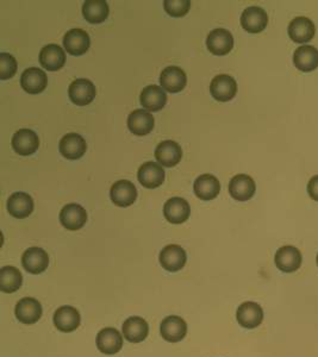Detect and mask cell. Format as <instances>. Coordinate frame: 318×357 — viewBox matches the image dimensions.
I'll use <instances>...</instances> for the list:
<instances>
[{"instance_id": "6da1fadb", "label": "cell", "mask_w": 318, "mask_h": 357, "mask_svg": "<svg viewBox=\"0 0 318 357\" xmlns=\"http://www.w3.org/2000/svg\"><path fill=\"white\" fill-rule=\"evenodd\" d=\"M96 86L88 79H77L70 83L68 96L72 103L78 106H86L91 104L96 98Z\"/></svg>"}, {"instance_id": "7a4b0ae2", "label": "cell", "mask_w": 318, "mask_h": 357, "mask_svg": "<svg viewBox=\"0 0 318 357\" xmlns=\"http://www.w3.org/2000/svg\"><path fill=\"white\" fill-rule=\"evenodd\" d=\"M237 92V83L235 79L228 74L215 76L210 85V93L215 99L222 103H227L235 98Z\"/></svg>"}, {"instance_id": "3957f363", "label": "cell", "mask_w": 318, "mask_h": 357, "mask_svg": "<svg viewBox=\"0 0 318 357\" xmlns=\"http://www.w3.org/2000/svg\"><path fill=\"white\" fill-rule=\"evenodd\" d=\"M159 260L163 269L175 273L183 269L188 261V255L180 245L170 244L162 249Z\"/></svg>"}, {"instance_id": "277c9868", "label": "cell", "mask_w": 318, "mask_h": 357, "mask_svg": "<svg viewBox=\"0 0 318 357\" xmlns=\"http://www.w3.org/2000/svg\"><path fill=\"white\" fill-rule=\"evenodd\" d=\"M268 16L260 6H249L241 16V26L249 34H259L266 29Z\"/></svg>"}, {"instance_id": "5b68a950", "label": "cell", "mask_w": 318, "mask_h": 357, "mask_svg": "<svg viewBox=\"0 0 318 357\" xmlns=\"http://www.w3.org/2000/svg\"><path fill=\"white\" fill-rule=\"evenodd\" d=\"M209 52L217 57H224L232 50L234 37L227 29H215L206 37Z\"/></svg>"}, {"instance_id": "8992f818", "label": "cell", "mask_w": 318, "mask_h": 357, "mask_svg": "<svg viewBox=\"0 0 318 357\" xmlns=\"http://www.w3.org/2000/svg\"><path fill=\"white\" fill-rule=\"evenodd\" d=\"M86 222H88V212L81 205H66L60 212V223L67 230H80Z\"/></svg>"}, {"instance_id": "52a82bcc", "label": "cell", "mask_w": 318, "mask_h": 357, "mask_svg": "<svg viewBox=\"0 0 318 357\" xmlns=\"http://www.w3.org/2000/svg\"><path fill=\"white\" fill-rule=\"evenodd\" d=\"M39 136L30 129H21L12 137V148L21 156H29L37 152Z\"/></svg>"}, {"instance_id": "ba28073f", "label": "cell", "mask_w": 318, "mask_h": 357, "mask_svg": "<svg viewBox=\"0 0 318 357\" xmlns=\"http://www.w3.org/2000/svg\"><path fill=\"white\" fill-rule=\"evenodd\" d=\"M236 318L244 329H255L264 320V309L257 303L246 301L237 309Z\"/></svg>"}, {"instance_id": "9c48e42d", "label": "cell", "mask_w": 318, "mask_h": 357, "mask_svg": "<svg viewBox=\"0 0 318 357\" xmlns=\"http://www.w3.org/2000/svg\"><path fill=\"white\" fill-rule=\"evenodd\" d=\"M166 219L172 224H183L191 214V206L188 201L180 196H173L166 201L163 206Z\"/></svg>"}, {"instance_id": "30bf717a", "label": "cell", "mask_w": 318, "mask_h": 357, "mask_svg": "<svg viewBox=\"0 0 318 357\" xmlns=\"http://www.w3.org/2000/svg\"><path fill=\"white\" fill-rule=\"evenodd\" d=\"M255 191L257 185L249 175H235L229 183V193L237 201H248L253 198Z\"/></svg>"}, {"instance_id": "8fae6325", "label": "cell", "mask_w": 318, "mask_h": 357, "mask_svg": "<svg viewBox=\"0 0 318 357\" xmlns=\"http://www.w3.org/2000/svg\"><path fill=\"white\" fill-rule=\"evenodd\" d=\"M59 150L68 160H79L83 156V154L88 150L86 141L83 136L78 135L75 132H70L62 137L59 144Z\"/></svg>"}, {"instance_id": "7c38bea8", "label": "cell", "mask_w": 318, "mask_h": 357, "mask_svg": "<svg viewBox=\"0 0 318 357\" xmlns=\"http://www.w3.org/2000/svg\"><path fill=\"white\" fill-rule=\"evenodd\" d=\"M301 254L296 247L285 245L275 254V266L284 273H293L301 266Z\"/></svg>"}, {"instance_id": "4fadbf2b", "label": "cell", "mask_w": 318, "mask_h": 357, "mask_svg": "<svg viewBox=\"0 0 318 357\" xmlns=\"http://www.w3.org/2000/svg\"><path fill=\"white\" fill-rule=\"evenodd\" d=\"M110 196L116 206L128 207L135 203L137 190L135 185L129 180H119L112 185V187L110 190Z\"/></svg>"}, {"instance_id": "5bb4252c", "label": "cell", "mask_w": 318, "mask_h": 357, "mask_svg": "<svg viewBox=\"0 0 318 357\" xmlns=\"http://www.w3.org/2000/svg\"><path fill=\"white\" fill-rule=\"evenodd\" d=\"M160 332L163 340L170 343H177L185 338L188 334V324L181 317L170 316L162 320Z\"/></svg>"}, {"instance_id": "9a60e30c", "label": "cell", "mask_w": 318, "mask_h": 357, "mask_svg": "<svg viewBox=\"0 0 318 357\" xmlns=\"http://www.w3.org/2000/svg\"><path fill=\"white\" fill-rule=\"evenodd\" d=\"M183 150L175 141H163L155 149V159L159 165L167 168H172L181 161Z\"/></svg>"}, {"instance_id": "2e32d148", "label": "cell", "mask_w": 318, "mask_h": 357, "mask_svg": "<svg viewBox=\"0 0 318 357\" xmlns=\"http://www.w3.org/2000/svg\"><path fill=\"white\" fill-rule=\"evenodd\" d=\"M22 265L28 273L41 274L48 268V253L39 247H31L23 254Z\"/></svg>"}, {"instance_id": "e0dca14e", "label": "cell", "mask_w": 318, "mask_h": 357, "mask_svg": "<svg viewBox=\"0 0 318 357\" xmlns=\"http://www.w3.org/2000/svg\"><path fill=\"white\" fill-rule=\"evenodd\" d=\"M14 314L19 322L31 325L42 317V305L35 298H23L18 301Z\"/></svg>"}, {"instance_id": "ac0fdd59", "label": "cell", "mask_w": 318, "mask_h": 357, "mask_svg": "<svg viewBox=\"0 0 318 357\" xmlns=\"http://www.w3.org/2000/svg\"><path fill=\"white\" fill-rule=\"evenodd\" d=\"M91 39L86 31L72 29L63 36L66 52L73 57H81L90 49Z\"/></svg>"}, {"instance_id": "d6986e66", "label": "cell", "mask_w": 318, "mask_h": 357, "mask_svg": "<svg viewBox=\"0 0 318 357\" xmlns=\"http://www.w3.org/2000/svg\"><path fill=\"white\" fill-rule=\"evenodd\" d=\"M160 83L165 91L170 93H179L186 88L188 76L180 67L170 65L162 70L160 75Z\"/></svg>"}, {"instance_id": "ffe728a7", "label": "cell", "mask_w": 318, "mask_h": 357, "mask_svg": "<svg viewBox=\"0 0 318 357\" xmlns=\"http://www.w3.org/2000/svg\"><path fill=\"white\" fill-rule=\"evenodd\" d=\"M97 348L105 355H115L123 348V337L114 327H106L97 335Z\"/></svg>"}, {"instance_id": "44dd1931", "label": "cell", "mask_w": 318, "mask_h": 357, "mask_svg": "<svg viewBox=\"0 0 318 357\" xmlns=\"http://www.w3.org/2000/svg\"><path fill=\"white\" fill-rule=\"evenodd\" d=\"M165 170L157 162L149 161L143 163L139 170L137 178L146 188H157L165 181Z\"/></svg>"}, {"instance_id": "7402d4cb", "label": "cell", "mask_w": 318, "mask_h": 357, "mask_svg": "<svg viewBox=\"0 0 318 357\" xmlns=\"http://www.w3.org/2000/svg\"><path fill=\"white\" fill-rule=\"evenodd\" d=\"M48 83V78L46 72H43L36 67H31L23 72L21 76V86L26 93L30 94H39L47 88Z\"/></svg>"}, {"instance_id": "603a6c76", "label": "cell", "mask_w": 318, "mask_h": 357, "mask_svg": "<svg viewBox=\"0 0 318 357\" xmlns=\"http://www.w3.org/2000/svg\"><path fill=\"white\" fill-rule=\"evenodd\" d=\"M155 118L146 110H134L128 117V127L131 134L146 136L153 131Z\"/></svg>"}, {"instance_id": "cb8c5ba5", "label": "cell", "mask_w": 318, "mask_h": 357, "mask_svg": "<svg viewBox=\"0 0 318 357\" xmlns=\"http://www.w3.org/2000/svg\"><path fill=\"white\" fill-rule=\"evenodd\" d=\"M316 28L311 19L297 17L288 26V36L296 43H308L314 39Z\"/></svg>"}, {"instance_id": "d4e9b609", "label": "cell", "mask_w": 318, "mask_h": 357, "mask_svg": "<svg viewBox=\"0 0 318 357\" xmlns=\"http://www.w3.org/2000/svg\"><path fill=\"white\" fill-rule=\"evenodd\" d=\"M54 325L62 332H72L78 329L81 322L79 311L72 306H61L54 314Z\"/></svg>"}, {"instance_id": "484cf974", "label": "cell", "mask_w": 318, "mask_h": 357, "mask_svg": "<svg viewBox=\"0 0 318 357\" xmlns=\"http://www.w3.org/2000/svg\"><path fill=\"white\" fill-rule=\"evenodd\" d=\"M65 62L66 52L57 44H48L39 52V63L48 72L61 70Z\"/></svg>"}, {"instance_id": "4316f807", "label": "cell", "mask_w": 318, "mask_h": 357, "mask_svg": "<svg viewBox=\"0 0 318 357\" xmlns=\"http://www.w3.org/2000/svg\"><path fill=\"white\" fill-rule=\"evenodd\" d=\"M140 103L143 109L150 112H157L165 108L167 94L165 90L157 85H149L141 92Z\"/></svg>"}, {"instance_id": "83f0119b", "label": "cell", "mask_w": 318, "mask_h": 357, "mask_svg": "<svg viewBox=\"0 0 318 357\" xmlns=\"http://www.w3.org/2000/svg\"><path fill=\"white\" fill-rule=\"evenodd\" d=\"M8 211L12 217L24 219L32 214L34 201L24 192H16L10 196L8 201Z\"/></svg>"}, {"instance_id": "f1b7e54d", "label": "cell", "mask_w": 318, "mask_h": 357, "mask_svg": "<svg viewBox=\"0 0 318 357\" xmlns=\"http://www.w3.org/2000/svg\"><path fill=\"white\" fill-rule=\"evenodd\" d=\"M193 190L196 196L201 201H214L221 192V183L214 175L203 174L196 178Z\"/></svg>"}, {"instance_id": "f546056e", "label": "cell", "mask_w": 318, "mask_h": 357, "mask_svg": "<svg viewBox=\"0 0 318 357\" xmlns=\"http://www.w3.org/2000/svg\"><path fill=\"white\" fill-rule=\"evenodd\" d=\"M122 332L128 342L140 343L148 337V323L141 317H130L123 323Z\"/></svg>"}, {"instance_id": "4dcf8cb0", "label": "cell", "mask_w": 318, "mask_h": 357, "mask_svg": "<svg viewBox=\"0 0 318 357\" xmlns=\"http://www.w3.org/2000/svg\"><path fill=\"white\" fill-rule=\"evenodd\" d=\"M293 62L298 70L309 73L318 67V50L314 45H301L293 55Z\"/></svg>"}, {"instance_id": "1f68e13d", "label": "cell", "mask_w": 318, "mask_h": 357, "mask_svg": "<svg viewBox=\"0 0 318 357\" xmlns=\"http://www.w3.org/2000/svg\"><path fill=\"white\" fill-rule=\"evenodd\" d=\"M85 19L91 24H101L109 16V5L105 0H86L83 5Z\"/></svg>"}, {"instance_id": "d6a6232c", "label": "cell", "mask_w": 318, "mask_h": 357, "mask_svg": "<svg viewBox=\"0 0 318 357\" xmlns=\"http://www.w3.org/2000/svg\"><path fill=\"white\" fill-rule=\"evenodd\" d=\"M22 283V273L16 267L6 266L0 269V289L3 292H16L21 288Z\"/></svg>"}, {"instance_id": "836d02e7", "label": "cell", "mask_w": 318, "mask_h": 357, "mask_svg": "<svg viewBox=\"0 0 318 357\" xmlns=\"http://www.w3.org/2000/svg\"><path fill=\"white\" fill-rule=\"evenodd\" d=\"M163 9L172 17H183L191 9L190 0H165Z\"/></svg>"}, {"instance_id": "e575fe53", "label": "cell", "mask_w": 318, "mask_h": 357, "mask_svg": "<svg viewBox=\"0 0 318 357\" xmlns=\"http://www.w3.org/2000/svg\"><path fill=\"white\" fill-rule=\"evenodd\" d=\"M17 72L16 59L8 52L0 54V80H8L12 78Z\"/></svg>"}, {"instance_id": "d590c367", "label": "cell", "mask_w": 318, "mask_h": 357, "mask_svg": "<svg viewBox=\"0 0 318 357\" xmlns=\"http://www.w3.org/2000/svg\"><path fill=\"white\" fill-rule=\"evenodd\" d=\"M308 193L311 199L318 201V175L310 178L309 183H308Z\"/></svg>"}, {"instance_id": "8d00e7d4", "label": "cell", "mask_w": 318, "mask_h": 357, "mask_svg": "<svg viewBox=\"0 0 318 357\" xmlns=\"http://www.w3.org/2000/svg\"><path fill=\"white\" fill-rule=\"evenodd\" d=\"M316 261H317V266H318V254H317V258H316Z\"/></svg>"}]
</instances>
